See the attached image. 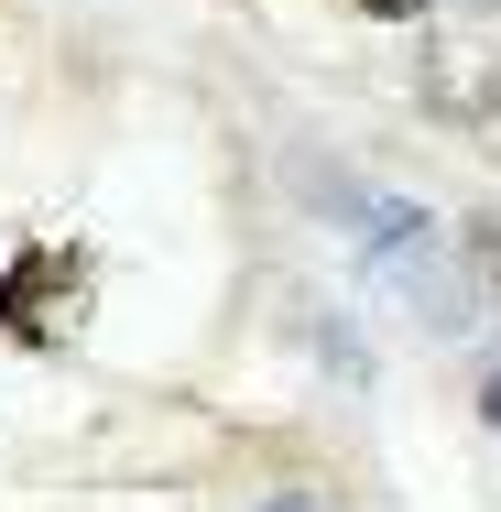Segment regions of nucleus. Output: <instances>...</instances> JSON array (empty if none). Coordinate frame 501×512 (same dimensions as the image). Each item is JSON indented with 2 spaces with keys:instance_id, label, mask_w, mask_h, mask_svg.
Segmentation results:
<instances>
[{
  "instance_id": "4",
  "label": "nucleus",
  "mask_w": 501,
  "mask_h": 512,
  "mask_svg": "<svg viewBox=\"0 0 501 512\" xmlns=\"http://www.w3.org/2000/svg\"><path fill=\"white\" fill-rule=\"evenodd\" d=\"M480 262H491V273H501V218H491V229H480Z\"/></svg>"
},
{
  "instance_id": "3",
  "label": "nucleus",
  "mask_w": 501,
  "mask_h": 512,
  "mask_svg": "<svg viewBox=\"0 0 501 512\" xmlns=\"http://www.w3.org/2000/svg\"><path fill=\"white\" fill-rule=\"evenodd\" d=\"M480 414H491V425H501V360H491V371H480Z\"/></svg>"
},
{
  "instance_id": "1",
  "label": "nucleus",
  "mask_w": 501,
  "mask_h": 512,
  "mask_svg": "<svg viewBox=\"0 0 501 512\" xmlns=\"http://www.w3.org/2000/svg\"><path fill=\"white\" fill-rule=\"evenodd\" d=\"M77 316H88V262H77L66 240H33V251H11V273H0V338H22V349H55Z\"/></svg>"
},
{
  "instance_id": "5",
  "label": "nucleus",
  "mask_w": 501,
  "mask_h": 512,
  "mask_svg": "<svg viewBox=\"0 0 501 512\" xmlns=\"http://www.w3.org/2000/svg\"><path fill=\"white\" fill-rule=\"evenodd\" d=\"M262 512H305V502H262Z\"/></svg>"
},
{
  "instance_id": "2",
  "label": "nucleus",
  "mask_w": 501,
  "mask_h": 512,
  "mask_svg": "<svg viewBox=\"0 0 501 512\" xmlns=\"http://www.w3.org/2000/svg\"><path fill=\"white\" fill-rule=\"evenodd\" d=\"M360 11H382V22H414V11H436V0H360Z\"/></svg>"
}]
</instances>
